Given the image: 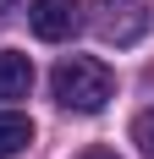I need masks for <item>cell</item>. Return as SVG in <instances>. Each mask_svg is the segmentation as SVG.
<instances>
[{"mask_svg":"<svg viewBox=\"0 0 154 159\" xmlns=\"http://www.w3.org/2000/svg\"><path fill=\"white\" fill-rule=\"evenodd\" d=\"M50 88H55V104L77 115H94L105 110L110 99H116V77H110L105 61H94V55H66L55 71H50Z\"/></svg>","mask_w":154,"mask_h":159,"instance_id":"6da1fadb","label":"cell"},{"mask_svg":"<svg viewBox=\"0 0 154 159\" xmlns=\"http://www.w3.org/2000/svg\"><path fill=\"white\" fill-rule=\"evenodd\" d=\"M154 11H149V0H99V39L116 49L127 44H138L143 33H149Z\"/></svg>","mask_w":154,"mask_h":159,"instance_id":"7a4b0ae2","label":"cell"},{"mask_svg":"<svg viewBox=\"0 0 154 159\" xmlns=\"http://www.w3.org/2000/svg\"><path fill=\"white\" fill-rule=\"evenodd\" d=\"M28 28L39 33L44 44H61V39H72V33L83 28V6H77V0H33Z\"/></svg>","mask_w":154,"mask_h":159,"instance_id":"3957f363","label":"cell"},{"mask_svg":"<svg viewBox=\"0 0 154 159\" xmlns=\"http://www.w3.org/2000/svg\"><path fill=\"white\" fill-rule=\"evenodd\" d=\"M33 88V61L17 49H0V99H22Z\"/></svg>","mask_w":154,"mask_h":159,"instance_id":"277c9868","label":"cell"},{"mask_svg":"<svg viewBox=\"0 0 154 159\" xmlns=\"http://www.w3.org/2000/svg\"><path fill=\"white\" fill-rule=\"evenodd\" d=\"M28 143H33V121L28 115H0V159L22 154Z\"/></svg>","mask_w":154,"mask_h":159,"instance_id":"5b68a950","label":"cell"},{"mask_svg":"<svg viewBox=\"0 0 154 159\" xmlns=\"http://www.w3.org/2000/svg\"><path fill=\"white\" fill-rule=\"evenodd\" d=\"M132 143H138V148H143V154H149V159H154V110H143V115H138V121H132Z\"/></svg>","mask_w":154,"mask_h":159,"instance_id":"8992f818","label":"cell"},{"mask_svg":"<svg viewBox=\"0 0 154 159\" xmlns=\"http://www.w3.org/2000/svg\"><path fill=\"white\" fill-rule=\"evenodd\" d=\"M77 159H116L110 148H88V154H77Z\"/></svg>","mask_w":154,"mask_h":159,"instance_id":"52a82bcc","label":"cell"},{"mask_svg":"<svg viewBox=\"0 0 154 159\" xmlns=\"http://www.w3.org/2000/svg\"><path fill=\"white\" fill-rule=\"evenodd\" d=\"M0 16H11V0H0Z\"/></svg>","mask_w":154,"mask_h":159,"instance_id":"ba28073f","label":"cell"}]
</instances>
